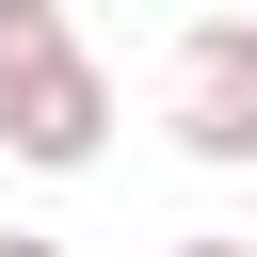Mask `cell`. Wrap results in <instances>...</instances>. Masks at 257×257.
<instances>
[{
	"label": "cell",
	"mask_w": 257,
	"mask_h": 257,
	"mask_svg": "<svg viewBox=\"0 0 257 257\" xmlns=\"http://www.w3.org/2000/svg\"><path fill=\"white\" fill-rule=\"evenodd\" d=\"M177 257H257V241H177Z\"/></svg>",
	"instance_id": "obj_5"
},
{
	"label": "cell",
	"mask_w": 257,
	"mask_h": 257,
	"mask_svg": "<svg viewBox=\"0 0 257 257\" xmlns=\"http://www.w3.org/2000/svg\"><path fill=\"white\" fill-rule=\"evenodd\" d=\"M48 48H80V32H64V0H0V80H16V64H48Z\"/></svg>",
	"instance_id": "obj_3"
},
{
	"label": "cell",
	"mask_w": 257,
	"mask_h": 257,
	"mask_svg": "<svg viewBox=\"0 0 257 257\" xmlns=\"http://www.w3.org/2000/svg\"><path fill=\"white\" fill-rule=\"evenodd\" d=\"M161 128H177V161L257 177V16H193V32H177V64H161Z\"/></svg>",
	"instance_id": "obj_1"
},
{
	"label": "cell",
	"mask_w": 257,
	"mask_h": 257,
	"mask_svg": "<svg viewBox=\"0 0 257 257\" xmlns=\"http://www.w3.org/2000/svg\"><path fill=\"white\" fill-rule=\"evenodd\" d=\"M96 145H112V80H96V48H48V64H16V80H0V161L80 177Z\"/></svg>",
	"instance_id": "obj_2"
},
{
	"label": "cell",
	"mask_w": 257,
	"mask_h": 257,
	"mask_svg": "<svg viewBox=\"0 0 257 257\" xmlns=\"http://www.w3.org/2000/svg\"><path fill=\"white\" fill-rule=\"evenodd\" d=\"M0 257H64V241H32V225H0Z\"/></svg>",
	"instance_id": "obj_4"
}]
</instances>
